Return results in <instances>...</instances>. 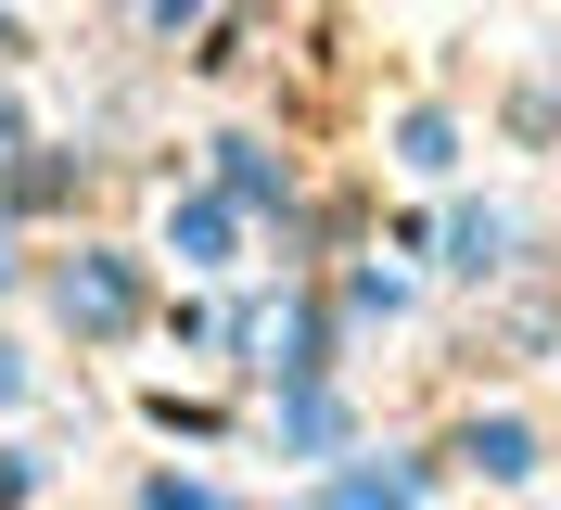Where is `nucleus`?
I'll return each instance as SVG.
<instances>
[{"label":"nucleus","instance_id":"nucleus-3","mask_svg":"<svg viewBox=\"0 0 561 510\" xmlns=\"http://www.w3.org/2000/svg\"><path fill=\"white\" fill-rule=\"evenodd\" d=\"M345 510H409V473H357V485H345Z\"/></svg>","mask_w":561,"mask_h":510},{"label":"nucleus","instance_id":"nucleus-2","mask_svg":"<svg viewBox=\"0 0 561 510\" xmlns=\"http://www.w3.org/2000/svg\"><path fill=\"white\" fill-rule=\"evenodd\" d=\"M472 460H485V473H524L536 446H524V421H485V434H472Z\"/></svg>","mask_w":561,"mask_h":510},{"label":"nucleus","instance_id":"nucleus-5","mask_svg":"<svg viewBox=\"0 0 561 510\" xmlns=\"http://www.w3.org/2000/svg\"><path fill=\"white\" fill-rule=\"evenodd\" d=\"M0 140H13V115H0Z\"/></svg>","mask_w":561,"mask_h":510},{"label":"nucleus","instance_id":"nucleus-4","mask_svg":"<svg viewBox=\"0 0 561 510\" xmlns=\"http://www.w3.org/2000/svg\"><path fill=\"white\" fill-rule=\"evenodd\" d=\"M13 498H26V473H13V460H0V510H13Z\"/></svg>","mask_w":561,"mask_h":510},{"label":"nucleus","instance_id":"nucleus-1","mask_svg":"<svg viewBox=\"0 0 561 510\" xmlns=\"http://www.w3.org/2000/svg\"><path fill=\"white\" fill-rule=\"evenodd\" d=\"M128 306H140V294H128V269H77V281H65V319H90V332H115Z\"/></svg>","mask_w":561,"mask_h":510}]
</instances>
